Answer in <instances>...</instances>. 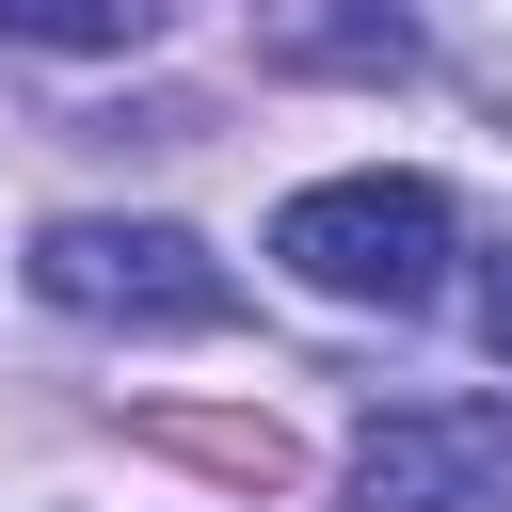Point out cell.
<instances>
[{"instance_id":"1","label":"cell","mask_w":512,"mask_h":512,"mask_svg":"<svg viewBox=\"0 0 512 512\" xmlns=\"http://www.w3.org/2000/svg\"><path fill=\"white\" fill-rule=\"evenodd\" d=\"M32 288L96 336H224L240 320V272L192 240V224H128V208H64L32 224Z\"/></svg>"},{"instance_id":"2","label":"cell","mask_w":512,"mask_h":512,"mask_svg":"<svg viewBox=\"0 0 512 512\" xmlns=\"http://www.w3.org/2000/svg\"><path fill=\"white\" fill-rule=\"evenodd\" d=\"M272 256L320 288V304H432L448 288V192L432 176H320L272 208Z\"/></svg>"},{"instance_id":"3","label":"cell","mask_w":512,"mask_h":512,"mask_svg":"<svg viewBox=\"0 0 512 512\" xmlns=\"http://www.w3.org/2000/svg\"><path fill=\"white\" fill-rule=\"evenodd\" d=\"M352 496L368 512H512V416L480 400H400L352 432Z\"/></svg>"},{"instance_id":"4","label":"cell","mask_w":512,"mask_h":512,"mask_svg":"<svg viewBox=\"0 0 512 512\" xmlns=\"http://www.w3.org/2000/svg\"><path fill=\"white\" fill-rule=\"evenodd\" d=\"M256 64L272 80H400L416 0H256Z\"/></svg>"},{"instance_id":"5","label":"cell","mask_w":512,"mask_h":512,"mask_svg":"<svg viewBox=\"0 0 512 512\" xmlns=\"http://www.w3.org/2000/svg\"><path fill=\"white\" fill-rule=\"evenodd\" d=\"M144 0H0V48H128Z\"/></svg>"},{"instance_id":"6","label":"cell","mask_w":512,"mask_h":512,"mask_svg":"<svg viewBox=\"0 0 512 512\" xmlns=\"http://www.w3.org/2000/svg\"><path fill=\"white\" fill-rule=\"evenodd\" d=\"M480 352L512 368V240H496V272H480Z\"/></svg>"}]
</instances>
